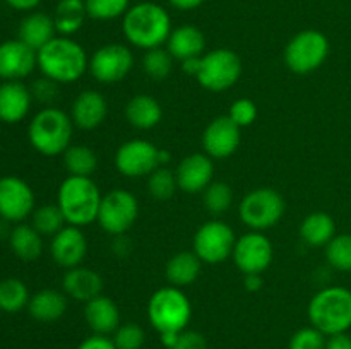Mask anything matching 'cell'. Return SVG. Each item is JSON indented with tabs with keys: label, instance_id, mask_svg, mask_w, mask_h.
I'll list each match as a JSON object with an SVG mask.
<instances>
[{
	"label": "cell",
	"instance_id": "obj_1",
	"mask_svg": "<svg viewBox=\"0 0 351 349\" xmlns=\"http://www.w3.org/2000/svg\"><path fill=\"white\" fill-rule=\"evenodd\" d=\"M122 31L127 41L141 50L163 47L171 33L170 14L160 3L139 2L122 17Z\"/></svg>",
	"mask_w": 351,
	"mask_h": 349
},
{
	"label": "cell",
	"instance_id": "obj_2",
	"mask_svg": "<svg viewBox=\"0 0 351 349\" xmlns=\"http://www.w3.org/2000/svg\"><path fill=\"white\" fill-rule=\"evenodd\" d=\"M36 53L41 74L57 84H72L79 81L89 67L86 50L69 36H55Z\"/></svg>",
	"mask_w": 351,
	"mask_h": 349
},
{
	"label": "cell",
	"instance_id": "obj_3",
	"mask_svg": "<svg viewBox=\"0 0 351 349\" xmlns=\"http://www.w3.org/2000/svg\"><path fill=\"white\" fill-rule=\"evenodd\" d=\"M101 198V192L91 177L69 174L58 187L57 204L67 224L82 228L98 219Z\"/></svg>",
	"mask_w": 351,
	"mask_h": 349
},
{
	"label": "cell",
	"instance_id": "obj_4",
	"mask_svg": "<svg viewBox=\"0 0 351 349\" xmlns=\"http://www.w3.org/2000/svg\"><path fill=\"white\" fill-rule=\"evenodd\" d=\"M72 130L71 115L53 106H45L29 122L27 139L33 149L43 156H60L71 146Z\"/></svg>",
	"mask_w": 351,
	"mask_h": 349
},
{
	"label": "cell",
	"instance_id": "obj_5",
	"mask_svg": "<svg viewBox=\"0 0 351 349\" xmlns=\"http://www.w3.org/2000/svg\"><path fill=\"white\" fill-rule=\"evenodd\" d=\"M312 327L322 334L335 335L351 328V291L341 286H328L314 294L307 308Z\"/></svg>",
	"mask_w": 351,
	"mask_h": 349
},
{
	"label": "cell",
	"instance_id": "obj_6",
	"mask_svg": "<svg viewBox=\"0 0 351 349\" xmlns=\"http://www.w3.org/2000/svg\"><path fill=\"white\" fill-rule=\"evenodd\" d=\"M147 318L158 334L185 331L192 318L191 300L180 287H160L147 301Z\"/></svg>",
	"mask_w": 351,
	"mask_h": 349
},
{
	"label": "cell",
	"instance_id": "obj_7",
	"mask_svg": "<svg viewBox=\"0 0 351 349\" xmlns=\"http://www.w3.org/2000/svg\"><path fill=\"white\" fill-rule=\"evenodd\" d=\"M285 211L287 202L283 195L271 187H261L249 192L239 205L240 221L252 231H264L276 226Z\"/></svg>",
	"mask_w": 351,
	"mask_h": 349
},
{
	"label": "cell",
	"instance_id": "obj_8",
	"mask_svg": "<svg viewBox=\"0 0 351 349\" xmlns=\"http://www.w3.org/2000/svg\"><path fill=\"white\" fill-rule=\"evenodd\" d=\"M329 48L328 36L321 31H300L285 48V64L295 74H311L324 64Z\"/></svg>",
	"mask_w": 351,
	"mask_h": 349
},
{
	"label": "cell",
	"instance_id": "obj_9",
	"mask_svg": "<svg viewBox=\"0 0 351 349\" xmlns=\"http://www.w3.org/2000/svg\"><path fill=\"white\" fill-rule=\"evenodd\" d=\"M168 161V151L160 149L144 139L127 140L115 153V168L127 178L149 177L156 168L163 166Z\"/></svg>",
	"mask_w": 351,
	"mask_h": 349
},
{
	"label": "cell",
	"instance_id": "obj_10",
	"mask_svg": "<svg viewBox=\"0 0 351 349\" xmlns=\"http://www.w3.org/2000/svg\"><path fill=\"white\" fill-rule=\"evenodd\" d=\"M242 75V60L228 48H216L201 57L197 82L211 92H223L233 88Z\"/></svg>",
	"mask_w": 351,
	"mask_h": 349
},
{
	"label": "cell",
	"instance_id": "obj_11",
	"mask_svg": "<svg viewBox=\"0 0 351 349\" xmlns=\"http://www.w3.org/2000/svg\"><path fill=\"white\" fill-rule=\"evenodd\" d=\"M139 216V202L129 190L115 188L103 195L98 211V224L108 235H125Z\"/></svg>",
	"mask_w": 351,
	"mask_h": 349
},
{
	"label": "cell",
	"instance_id": "obj_12",
	"mask_svg": "<svg viewBox=\"0 0 351 349\" xmlns=\"http://www.w3.org/2000/svg\"><path fill=\"white\" fill-rule=\"evenodd\" d=\"M235 233L219 219H211L197 228L192 252L204 263H221L232 257L235 248Z\"/></svg>",
	"mask_w": 351,
	"mask_h": 349
},
{
	"label": "cell",
	"instance_id": "obj_13",
	"mask_svg": "<svg viewBox=\"0 0 351 349\" xmlns=\"http://www.w3.org/2000/svg\"><path fill=\"white\" fill-rule=\"evenodd\" d=\"M134 67V53L120 43L103 44L89 58L88 70L101 84H115L123 81Z\"/></svg>",
	"mask_w": 351,
	"mask_h": 349
},
{
	"label": "cell",
	"instance_id": "obj_14",
	"mask_svg": "<svg viewBox=\"0 0 351 349\" xmlns=\"http://www.w3.org/2000/svg\"><path fill=\"white\" fill-rule=\"evenodd\" d=\"M273 243L263 231H249L237 238L232 259L242 274H263L273 262Z\"/></svg>",
	"mask_w": 351,
	"mask_h": 349
},
{
	"label": "cell",
	"instance_id": "obj_15",
	"mask_svg": "<svg viewBox=\"0 0 351 349\" xmlns=\"http://www.w3.org/2000/svg\"><path fill=\"white\" fill-rule=\"evenodd\" d=\"M34 209V192L27 181L14 174L0 178V218L23 222Z\"/></svg>",
	"mask_w": 351,
	"mask_h": 349
},
{
	"label": "cell",
	"instance_id": "obj_16",
	"mask_svg": "<svg viewBox=\"0 0 351 349\" xmlns=\"http://www.w3.org/2000/svg\"><path fill=\"white\" fill-rule=\"evenodd\" d=\"M242 140L240 127L228 115L211 120L202 133V149L213 159H225L237 153Z\"/></svg>",
	"mask_w": 351,
	"mask_h": 349
},
{
	"label": "cell",
	"instance_id": "obj_17",
	"mask_svg": "<svg viewBox=\"0 0 351 349\" xmlns=\"http://www.w3.org/2000/svg\"><path fill=\"white\" fill-rule=\"evenodd\" d=\"M38 67V53L16 38L0 43V79L23 81Z\"/></svg>",
	"mask_w": 351,
	"mask_h": 349
},
{
	"label": "cell",
	"instance_id": "obj_18",
	"mask_svg": "<svg viewBox=\"0 0 351 349\" xmlns=\"http://www.w3.org/2000/svg\"><path fill=\"white\" fill-rule=\"evenodd\" d=\"M50 253L55 263L65 270L81 266L88 253V240L79 226L67 224L51 236Z\"/></svg>",
	"mask_w": 351,
	"mask_h": 349
},
{
	"label": "cell",
	"instance_id": "obj_19",
	"mask_svg": "<svg viewBox=\"0 0 351 349\" xmlns=\"http://www.w3.org/2000/svg\"><path fill=\"white\" fill-rule=\"evenodd\" d=\"M215 163L206 153H194L185 156L178 163L175 177L178 188L185 194H201L213 181Z\"/></svg>",
	"mask_w": 351,
	"mask_h": 349
},
{
	"label": "cell",
	"instance_id": "obj_20",
	"mask_svg": "<svg viewBox=\"0 0 351 349\" xmlns=\"http://www.w3.org/2000/svg\"><path fill=\"white\" fill-rule=\"evenodd\" d=\"M108 115V103L101 92L86 89L75 96L71 106V118L74 127L81 130H95L105 122Z\"/></svg>",
	"mask_w": 351,
	"mask_h": 349
},
{
	"label": "cell",
	"instance_id": "obj_21",
	"mask_svg": "<svg viewBox=\"0 0 351 349\" xmlns=\"http://www.w3.org/2000/svg\"><path fill=\"white\" fill-rule=\"evenodd\" d=\"M31 103L33 94L23 81H3L0 84V122L19 123L29 113Z\"/></svg>",
	"mask_w": 351,
	"mask_h": 349
},
{
	"label": "cell",
	"instance_id": "obj_22",
	"mask_svg": "<svg viewBox=\"0 0 351 349\" xmlns=\"http://www.w3.org/2000/svg\"><path fill=\"white\" fill-rule=\"evenodd\" d=\"M62 287L69 298L88 303L89 300L101 294L103 279L96 270L77 266L65 270L64 277H62Z\"/></svg>",
	"mask_w": 351,
	"mask_h": 349
},
{
	"label": "cell",
	"instance_id": "obj_23",
	"mask_svg": "<svg viewBox=\"0 0 351 349\" xmlns=\"http://www.w3.org/2000/svg\"><path fill=\"white\" fill-rule=\"evenodd\" d=\"M84 318L93 334L110 335L120 327L119 305L112 298L99 294L84 305Z\"/></svg>",
	"mask_w": 351,
	"mask_h": 349
},
{
	"label": "cell",
	"instance_id": "obj_24",
	"mask_svg": "<svg viewBox=\"0 0 351 349\" xmlns=\"http://www.w3.org/2000/svg\"><path fill=\"white\" fill-rule=\"evenodd\" d=\"M206 48V38L199 27L192 24H184L177 29H171L167 41V50L175 60H189V58L202 57Z\"/></svg>",
	"mask_w": 351,
	"mask_h": 349
},
{
	"label": "cell",
	"instance_id": "obj_25",
	"mask_svg": "<svg viewBox=\"0 0 351 349\" xmlns=\"http://www.w3.org/2000/svg\"><path fill=\"white\" fill-rule=\"evenodd\" d=\"M57 36L53 16L45 12H29L19 24L17 38L33 50H41L47 43H50Z\"/></svg>",
	"mask_w": 351,
	"mask_h": 349
},
{
	"label": "cell",
	"instance_id": "obj_26",
	"mask_svg": "<svg viewBox=\"0 0 351 349\" xmlns=\"http://www.w3.org/2000/svg\"><path fill=\"white\" fill-rule=\"evenodd\" d=\"M27 311L38 322H57L67 311V294L57 289H41L29 298Z\"/></svg>",
	"mask_w": 351,
	"mask_h": 349
},
{
	"label": "cell",
	"instance_id": "obj_27",
	"mask_svg": "<svg viewBox=\"0 0 351 349\" xmlns=\"http://www.w3.org/2000/svg\"><path fill=\"white\" fill-rule=\"evenodd\" d=\"M125 118L139 130L154 129L163 118V108L160 101L149 94H136L125 105Z\"/></svg>",
	"mask_w": 351,
	"mask_h": 349
},
{
	"label": "cell",
	"instance_id": "obj_28",
	"mask_svg": "<svg viewBox=\"0 0 351 349\" xmlns=\"http://www.w3.org/2000/svg\"><path fill=\"white\" fill-rule=\"evenodd\" d=\"M202 269V260L194 252H178L170 257L165 267V277L170 286L185 287L197 281Z\"/></svg>",
	"mask_w": 351,
	"mask_h": 349
},
{
	"label": "cell",
	"instance_id": "obj_29",
	"mask_svg": "<svg viewBox=\"0 0 351 349\" xmlns=\"http://www.w3.org/2000/svg\"><path fill=\"white\" fill-rule=\"evenodd\" d=\"M336 236V222L328 212H312L300 224V238L308 246H326Z\"/></svg>",
	"mask_w": 351,
	"mask_h": 349
},
{
	"label": "cell",
	"instance_id": "obj_30",
	"mask_svg": "<svg viewBox=\"0 0 351 349\" xmlns=\"http://www.w3.org/2000/svg\"><path fill=\"white\" fill-rule=\"evenodd\" d=\"M9 243L14 255L23 260V262H34V260L40 259L41 252H43V238H41V235L33 226L24 224V222H19L10 231Z\"/></svg>",
	"mask_w": 351,
	"mask_h": 349
},
{
	"label": "cell",
	"instance_id": "obj_31",
	"mask_svg": "<svg viewBox=\"0 0 351 349\" xmlns=\"http://www.w3.org/2000/svg\"><path fill=\"white\" fill-rule=\"evenodd\" d=\"M88 17L84 0H58L55 7L53 23L60 36H72L77 33Z\"/></svg>",
	"mask_w": 351,
	"mask_h": 349
},
{
	"label": "cell",
	"instance_id": "obj_32",
	"mask_svg": "<svg viewBox=\"0 0 351 349\" xmlns=\"http://www.w3.org/2000/svg\"><path fill=\"white\" fill-rule=\"evenodd\" d=\"M64 166L72 177H91L98 168V156L95 151L84 144L69 146L62 154Z\"/></svg>",
	"mask_w": 351,
	"mask_h": 349
},
{
	"label": "cell",
	"instance_id": "obj_33",
	"mask_svg": "<svg viewBox=\"0 0 351 349\" xmlns=\"http://www.w3.org/2000/svg\"><path fill=\"white\" fill-rule=\"evenodd\" d=\"M27 286L17 277L0 281V310L5 313H17L29 303Z\"/></svg>",
	"mask_w": 351,
	"mask_h": 349
},
{
	"label": "cell",
	"instance_id": "obj_34",
	"mask_svg": "<svg viewBox=\"0 0 351 349\" xmlns=\"http://www.w3.org/2000/svg\"><path fill=\"white\" fill-rule=\"evenodd\" d=\"M64 212L60 211L58 204L40 205L31 214V226L40 233L41 236H53L65 226Z\"/></svg>",
	"mask_w": 351,
	"mask_h": 349
},
{
	"label": "cell",
	"instance_id": "obj_35",
	"mask_svg": "<svg viewBox=\"0 0 351 349\" xmlns=\"http://www.w3.org/2000/svg\"><path fill=\"white\" fill-rule=\"evenodd\" d=\"M173 60L167 48H151L143 57V70L153 81H165L173 70Z\"/></svg>",
	"mask_w": 351,
	"mask_h": 349
},
{
	"label": "cell",
	"instance_id": "obj_36",
	"mask_svg": "<svg viewBox=\"0 0 351 349\" xmlns=\"http://www.w3.org/2000/svg\"><path fill=\"white\" fill-rule=\"evenodd\" d=\"M177 188L178 183L177 177H175V171H171L167 166L156 168L149 174V178H147V192L156 201H170L175 195V192H177Z\"/></svg>",
	"mask_w": 351,
	"mask_h": 349
},
{
	"label": "cell",
	"instance_id": "obj_37",
	"mask_svg": "<svg viewBox=\"0 0 351 349\" xmlns=\"http://www.w3.org/2000/svg\"><path fill=\"white\" fill-rule=\"evenodd\" d=\"M326 259L332 269L351 272V233L336 235L326 245Z\"/></svg>",
	"mask_w": 351,
	"mask_h": 349
},
{
	"label": "cell",
	"instance_id": "obj_38",
	"mask_svg": "<svg viewBox=\"0 0 351 349\" xmlns=\"http://www.w3.org/2000/svg\"><path fill=\"white\" fill-rule=\"evenodd\" d=\"M202 194H204V207L215 216L223 214L232 205L233 192L232 187L225 181H211Z\"/></svg>",
	"mask_w": 351,
	"mask_h": 349
},
{
	"label": "cell",
	"instance_id": "obj_39",
	"mask_svg": "<svg viewBox=\"0 0 351 349\" xmlns=\"http://www.w3.org/2000/svg\"><path fill=\"white\" fill-rule=\"evenodd\" d=\"M88 17L96 21H112L123 17L130 7V0H84Z\"/></svg>",
	"mask_w": 351,
	"mask_h": 349
},
{
	"label": "cell",
	"instance_id": "obj_40",
	"mask_svg": "<svg viewBox=\"0 0 351 349\" xmlns=\"http://www.w3.org/2000/svg\"><path fill=\"white\" fill-rule=\"evenodd\" d=\"M112 341L117 349H143L146 342V332L141 325L129 322V324H122L113 332Z\"/></svg>",
	"mask_w": 351,
	"mask_h": 349
},
{
	"label": "cell",
	"instance_id": "obj_41",
	"mask_svg": "<svg viewBox=\"0 0 351 349\" xmlns=\"http://www.w3.org/2000/svg\"><path fill=\"white\" fill-rule=\"evenodd\" d=\"M328 335L315 327H304L295 332L290 339V349H326Z\"/></svg>",
	"mask_w": 351,
	"mask_h": 349
},
{
	"label": "cell",
	"instance_id": "obj_42",
	"mask_svg": "<svg viewBox=\"0 0 351 349\" xmlns=\"http://www.w3.org/2000/svg\"><path fill=\"white\" fill-rule=\"evenodd\" d=\"M228 116L242 129V127H249L256 122L257 118V105L249 98H240L230 106Z\"/></svg>",
	"mask_w": 351,
	"mask_h": 349
},
{
	"label": "cell",
	"instance_id": "obj_43",
	"mask_svg": "<svg viewBox=\"0 0 351 349\" xmlns=\"http://www.w3.org/2000/svg\"><path fill=\"white\" fill-rule=\"evenodd\" d=\"M29 89L31 94H33V99L43 103V105H50L58 96V84L55 81H51V79L45 77V75L41 79H38V81H34Z\"/></svg>",
	"mask_w": 351,
	"mask_h": 349
},
{
	"label": "cell",
	"instance_id": "obj_44",
	"mask_svg": "<svg viewBox=\"0 0 351 349\" xmlns=\"http://www.w3.org/2000/svg\"><path fill=\"white\" fill-rule=\"evenodd\" d=\"M208 348V342L206 337L197 331H185L178 332L177 339H175L171 349H206Z\"/></svg>",
	"mask_w": 351,
	"mask_h": 349
},
{
	"label": "cell",
	"instance_id": "obj_45",
	"mask_svg": "<svg viewBox=\"0 0 351 349\" xmlns=\"http://www.w3.org/2000/svg\"><path fill=\"white\" fill-rule=\"evenodd\" d=\"M77 349H117V348L108 335L93 334L89 335V337H86L84 341L77 346Z\"/></svg>",
	"mask_w": 351,
	"mask_h": 349
},
{
	"label": "cell",
	"instance_id": "obj_46",
	"mask_svg": "<svg viewBox=\"0 0 351 349\" xmlns=\"http://www.w3.org/2000/svg\"><path fill=\"white\" fill-rule=\"evenodd\" d=\"M326 349H351V337L346 332L341 334L328 335L326 341Z\"/></svg>",
	"mask_w": 351,
	"mask_h": 349
},
{
	"label": "cell",
	"instance_id": "obj_47",
	"mask_svg": "<svg viewBox=\"0 0 351 349\" xmlns=\"http://www.w3.org/2000/svg\"><path fill=\"white\" fill-rule=\"evenodd\" d=\"M263 274H243V287L250 293H256L263 287Z\"/></svg>",
	"mask_w": 351,
	"mask_h": 349
},
{
	"label": "cell",
	"instance_id": "obj_48",
	"mask_svg": "<svg viewBox=\"0 0 351 349\" xmlns=\"http://www.w3.org/2000/svg\"><path fill=\"white\" fill-rule=\"evenodd\" d=\"M12 9L16 10H24V12H29L34 10L41 3V0H5Z\"/></svg>",
	"mask_w": 351,
	"mask_h": 349
},
{
	"label": "cell",
	"instance_id": "obj_49",
	"mask_svg": "<svg viewBox=\"0 0 351 349\" xmlns=\"http://www.w3.org/2000/svg\"><path fill=\"white\" fill-rule=\"evenodd\" d=\"M182 70H184L187 75H194V77H197L199 70H201V57L189 58V60L182 62Z\"/></svg>",
	"mask_w": 351,
	"mask_h": 349
},
{
	"label": "cell",
	"instance_id": "obj_50",
	"mask_svg": "<svg viewBox=\"0 0 351 349\" xmlns=\"http://www.w3.org/2000/svg\"><path fill=\"white\" fill-rule=\"evenodd\" d=\"M171 3V7L178 10H192V9H197L199 5L206 2V0H168Z\"/></svg>",
	"mask_w": 351,
	"mask_h": 349
}]
</instances>
